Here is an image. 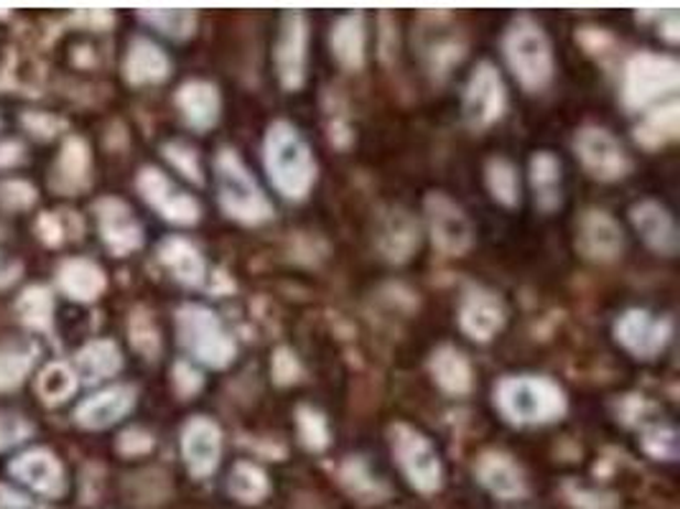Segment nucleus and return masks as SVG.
<instances>
[{
    "instance_id": "6",
    "label": "nucleus",
    "mask_w": 680,
    "mask_h": 509,
    "mask_svg": "<svg viewBox=\"0 0 680 509\" xmlns=\"http://www.w3.org/2000/svg\"><path fill=\"white\" fill-rule=\"evenodd\" d=\"M680 85V64L673 56L640 52L627 62L622 77V100L629 110H645L662 105V97L673 95Z\"/></svg>"
},
{
    "instance_id": "26",
    "label": "nucleus",
    "mask_w": 680,
    "mask_h": 509,
    "mask_svg": "<svg viewBox=\"0 0 680 509\" xmlns=\"http://www.w3.org/2000/svg\"><path fill=\"white\" fill-rule=\"evenodd\" d=\"M332 54L337 56V62L344 69H363L365 67V48H367V34H365V19L359 13L339 15L332 26Z\"/></svg>"
},
{
    "instance_id": "1",
    "label": "nucleus",
    "mask_w": 680,
    "mask_h": 509,
    "mask_svg": "<svg viewBox=\"0 0 680 509\" xmlns=\"http://www.w3.org/2000/svg\"><path fill=\"white\" fill-rule=\"evenodd\" d=\"M263 163L270 184L289 202H303L316 184L314 153L289 120H276L263 143Z\"/></svg>"
},
{
    "instance_id": "51",
    "label": "nucleus",
    "mask_w": 680,
    "mask_h": 509,
    "mask_svg": "<svg viewBox=\"0 0 680 509\" xmlns=\"http://www.w3.org/2000/svg\"><path fill=\"white\" fill-rule=\"evenodd\" d=\"M26 128L31 130L34 136H44V138H52L56 130L62 128V122L56 118H48V115H39V112H31L26 115Z\"/></svg>"
},
{
    "instance_id": "42",
    "label": "nucleus",
    "mask_w": 680,
    "mask_h": 509,
    "mask_svg": "<svg viewBox=\"0 0 680 509\" xmlns=\"http://www.w3.org/2000/svg\"><path fill=\"white\" fill-rule=\"evenodd\" d=\"M643 446L658 462H676L678 458V433L668 423H652L643 431Z\"/></svg>"
},
{
    "instance_id": "22",
    "label": "nucleus",
    "mask_w": 680,
    "mask_h": 509,
    "mask_svg": "<svg viewBox=\"0 0 680 509\" xmlns=\"http://www.w3.org/2000/svg\"><path fill=\"white\" fill-rule=\"evenodd\" d=\"M176 105L184 115L186 126L199 130V133L215 128L219 120V110H223V100H219L217 87L199 79L186 82V85L179 87Z\"/></svg>"
},
{
    "instance_id": "12",
    "label": "nucleus",
    "mask_w": 680,
    "mask_h": 509,
    "mask_svg": "<svg viewBox=\"0 0 680 509\" xmlns=\"http://www.w3.org/2000/svg\"><path fill=\"white\" fill-rule=\"evenodd\" d=\"M425 217H429V229L433 237V245L444 252L458 258L472 248L474 229L469 217L458 207L454 199L446 194H429L425 196Z\"/></svg>"
},
{
    "instance_id": "40",
    "label": "nucleus",
    "mask_w": 680,
    "mask_h": 509,
    "mask_svg": "<svg viewBox=\"0 0 680 509\" xmlns=\"http://www.w3.org/2000/svg\"><path fill=\"white\" fill-rule=\"evenodd\" d=\"M342 481L347 484L352 495L370 499V502H380V497L385 495L380 479L370 472V466H367L363 458H349V462L344 464Z\"/></svg>"
},
{
    "instance_id": "39",
    "label": "nucleus",
    "mask_w": 680,
    "mask_h": 509,
    "mask_svg": "<svg viewBox=\"0 0 680 509\" xmlns=\"http://www.w3.org/2000/svg\"><path fill=\"white\" fill-rule=\"evenodd\" d=\"M423 56H425V64H429V72L433 74V77L444 79L449 69L464 59V44L454 34L441 36V39L431 41V44L425 46Z\"/></svg>"
},
{
    "instance_id": "3",
    "label": "nucleus",
    "mask_w": 680,
    "mask_h": 509,
    "mask_svg": "<svg viewBox=\"0 0 680 509\" xmlns=\"http://www.w3.org/2000/svg\"><path fill=\"white\" fill-rule=\"evenodd\" d=\"M215 178H217V199L229 219L240 225L258 227L270 221L276 215L273 204L268 202L263 188L245 166L240 155L233 148H223L215 159Z\"/></svg>"
},
{
    "instance_id": "4",
    "label": "nucleus",
    "mask_w": 680,
    "mask_h": 509,
    "mask_svg": "<svg viewBox=\"0 0 680 509\" xmlns=\"http://www.w3.org/2000/svg\"><path fill=\"white\" fill-rule=\"evenodd\" d=\"M503 48L505 59L522 89L543 93L551 85L555 72L553 46L538 21H532L530 15H518L507 29Z\"/></svg>"
},
{
    "instance_id": "37",
    "label": "nucleus",
    "mask_w": 680,
    "mask_h": 509,
    "mask_svg": "<svg viewBox=\"0 0 680 509\" xmlns=\"http://www.w3.org/2000/svg\"><path fill=\"white\" fill-rule=\"evenodd\" d=\"M39 396L48 405L67 402L77 392V377L67 365H48L39 377Z\"/></svg>"
},
{
    "instance_id": "7",
    "label": "nucleus",
    "mask_w": 680,
    "mask_h": 509,
    "mask_svg": "<svg viewBox=\"0 0 680 509\" xmlns=\"http://www.w3.org/2000/svg\"><path fill=\"white\" fill-rule=\"evenodd\" d=\"M390 443L398 466L418 491H436L441 487L439 451L421 431H415L413 425L396 423L390 429Z\"/></svg>"
},
{
    "instance_id": "27",
    "label": "nucleus",
    "mask_w": 680,
    "mask_h": 509,
    "mask_svg": "<svg viewBox=\"0 0 680 509\" xmlns=\"http://www.w3.org/2000/svg\"><path fill=\"white\" fill-rule=\"evenodd\" d=\"M431 375L433 382L439 385L441 390L449 392V396H469L474 375L472 365L466 359L464 351H458L456 347H439L431 355Z\"/></svg>"
},
{
    "instance_id": "53",
    "label": "nucleus",
    "mask_w": 680,
    "mask_h": 509,
    "mask_svg": "<svg viewBox=\"0 0 680 509\" xmlns=\"http://www.w3.org/2000/svg\"><path fill=\"white\" fill-rule=\"evenodd\" d=\"M0 509H34L31 502L11 487H0Z\"/></svg>"
},
{
    "instance_id": "33",
    "label": "nucleus",
    "mask_w": 680,
    "mask_h": 509,
    "mask_svg": "<svg viewBox=\"0 0 680 509\" xmlns=\"http://www.w3.org/2000/svg\"><path fill=\"white\" fill-rule=\"evenodd\" d=\"M36 347L29 342H8L0 347V390H13L34 367Z\"/></svg>"
},
{
    "instance_id": "18",
    "label": "nucleus",
    "mask_w": 680,
    "mask_h": 509,
    "mask_svg": "<svg viewBox=\"0 0 680 509\" xmlns=\"http://www.w3.org/2000/svg\"><path fill=\"white\" fill-rule=\"evenodd\" d=\"M629 219L645 245L658 254H666V258H673L678 252V227L676 219L670 212L662 207V204L645 199L637 202L633 209H629Z\"/></svg>"
},
{
    "instance_id": "2",
    "label": "nucleus",
    "mask_w": 680,
    "mask_h": 509,
    "mask_svg": "<svg viewBox=\"0 0 680 509\" xmlns=\"http://www.w3.org/2000/svg\"><path fill=\"white\" fill-rule=\"evenodd\" d=\"M495 405L512 425H546L566 413V392L548 377H503L495 388Z\"/></svg>"
},
{
    "instance_id": "48",
    "label": "nucleus",
    "mask_w": 680,
    "mask_h": 509,
    "mask_svg": "<svg viewBox=\"0 0 680 509\" xmlns=\"http://www.w3.org/2000/svg\"><path fill=\"white\" fill-rule=\"evenodd\" d=\"M299 372L301 367L296 362V355L289 349H278L276 357H273V377L278 385H291L299 380Z\"/></svg>"
},
{
    "instance_id": "35",
    "label": "nucleus",
    "mask_w": 680,
    "mask_h": 509,
    "mask_svg": "<svg viewBox=\"0 0 680 509\" xmlns=\"http://www.w3.org/2000/svg\"><path fill=\"white\" fill-rule=\"evenodd\" d=\"M141 21L176 41L190 39L196 31V13L186 8H149V11H141Z\"/></svg>"
},
{
    "instance_id": "13",
    "label": "nucleus",
    "mask_w": 680,
    "mask_h": 509,
    "mask_svg": "<svg viewBox=\"0 0 680 509\" xmlns=\"http://www.w3.org/2000/svg\"><path fill=\"white\" fill-rule=\"evenodd\" d=\"M138 192H141L143 199L149 202L163 219L174 221V225L190 227L196 225L202 217L199 202H196L192 194L182 192V188L159 169H143L141 174H138Z\"/></svg>"
},
{
    "instance_id": "49",
    "label": "nucleus",
    "mask_w": 680,
    "mask_h": 509,
    "mask_svg": "<svg viewBox=\"0 0 680 509\" xmlns=\"http://www.w3.org/2000/svg\"><path fill=\"white\" fill-rule=\"evenodd\" d=\"M118 448H120V454H126V456L149 454V451L153 448V436L141 429H130L120 436Z\"/></svg>"
},
{
    "instance_id": "8",
    "label": "nucleus",
    "mask_w": 680,
    "mask_h": 509,
    "mask_svg": "<svg viewBox=\"0 0 680 509\" xmlns=\"http://www.w3.org/2000/svg\"><path fill=\"white\" fill-rule=\"evenodd\" d=\"M507 93L495 64L482 62L474 67L469 82L464 87V120L472 130H485L505 115Z\"/></svg>"
},
{
    "instance_id": "31",
    "label": "nucleus",
    "mask_w": 680,
    "mask_h": 509,
    "mask_svg": "<svg viewBox=\"0 0 680 509\" xmlns=\"http://www.w3.org/2000/svg\"><path fill=\"white\" fill-rule=\"evenodd\" d=\"M120 367V349L110 339H95L77 351V369L85 377V382H97L105 380V377L118 375Z\"/></svg>"
},
{
    "instance_id": "17",
    "label": "nucleus",
    "mask_w": 680,
    "mask_h": 509,
    "mask_svg": "<svg viewBox=\"0 0 680 509\" xmlns=\"http://www.w3.org/2000/svg\"><path fill=\"white\" fill-rule=\"evenodd\" d=\"M97 221H100V237L112 254L126 258L143 245V227L138 225L133 212L120 199H102L95 204Z\"/></svg>"
},
{
    "instance_id": "29",
    "label": "nucleus",
    "mask_w": 680,
    "mask_h": 509,
    "mask_svg": "<svg viewBox=\"0 0 680 509\" xmlns=\"http://www.w3.org/2000/svg\"><path fill=\"white\" fill-rule=\"evenodd\" d=\"M561 163L551 151H540L530 161V184L536 192V204L543 212H555L561 207Z\"/></svg>"
},
{
    "instance_id": "32",
    "label": "nucleus",
    "mask_w": 680,
    "mask_h": 509,
    "mask_svg": "<svg viewBox=\"0 0 680 509\" xmlns=\"http://www.w3.org/2000/svg\"><path fill=\"white\" fill-rule=\"evenodd\" d=\"M87 174H89V148L85 141H79V138H69L60 155V163H56L54 186L67 194L79 192V188L87 184Z\"/></svg>"
},
{
    "instance_id": "5",
    "label": "nucleus",
    "mask_w": 680,
    "mask_h": 509,
    "mask_svg": "<svg viewBox=\"0 0 680 509\" xmlns=\"http://www.w3.org/2000/svg\"><path fill=\"white\" fill-rule=\"evenodd\" d=\"M179 344L190 351L196 362L212 369H225L235 362L237 344L215 311L199 303H186L176 311Z\"/></svg>"
},
{
    "instance_id": "38",
    "label": "nucleus",
    "mask_w": 680,
    "mask_h": 509,
    "mask_svg": "<svg viewBox=\"0 0 680 509\" xmlns=\"http://www.w3.org/2000/svg\"><path fill=\"white\" fill-rule=\"evenodd\" d=\"M15 311H19L21 322L31 328H48L52 326V314H54V301L52 293L41 285H31V289L23 291V295L15 303Z\"/></svg>"
},
{
    "instance_id": "44",
    "label": "nucleus",
    "mask_w": 680,
    "mask_h": 509,
    "mask_svg": "<svg viewBox=\"0 0 680 509\" xmlns=\"http://www.w3.org/2000/svg\"><path fill=\"white\" fill-rule=\"evenodd\" d=\"M163 155H166L169 163L179 171V174H184L194 184H204L202 163L194 148H190L186 143H166L163 145Z\"/></svg>"
},
{
    "instance_id": "19",
    "label": "nucleus",
    "mask_w": 680,
    "mask_h": 509,
    "mask_svg": "<svg viewBox=\"0 0 680 509\" xmlns=\"http://www.w3.org/2000/svg\"><path fill=\"white\" fill-rule=\"evenodd\" d=\"M11 472L15 479H21L31 491H36L41 497L56 499L64 495L62 464L56 462L54 454H48V451L36 448L19 456L11 464Z\"/></svg>"
},
{
    "instance_id": "15",
    "label": "nucleus",
    "mask_w": 680,
    "mask_h": 509,
    "mask_svg": "<svg viewBox=\"0 0 680 509\" xmlns=\"http://www.w3.org/2000/svg\"><path fill=\"white\" fill-rule=\"evenodd\" d=\"M182 456L186 469L196 479H207L215 474L223 458V431L207 415H196L182 431Z\"/></svg>"
},
{
    "instance_id": "50",
    "label": "nucleus",
    "mask_w": 680,
    "mask_h": 509,
    "mask_svg": "<svg viewBox=\"0 0 680 509\" xmlns=\"http://www.w3.org/2000/svg\"><path fill=\"white\" fill-rule=\"evenodd\" d=\"M39 237L46 245H60L64 240V227L62 219L56 215H44L39 219Z\"/></svg>"
},
{
    "instance_id": "16",
    "label": "nucleus",
    "mask_w": 680,
    "mask_h": 509,
    "mask_svg": "<svg viewBox=\"0 0 680 509\" xmlns=\"http://www.w3.org/2000/svg\"><path fill=\"white\" fill-rule=\"evenodd\" d=\"M576 248L592 262H612L625 250L619 221L604 209H586L576 227Z\"/></svg>"
},
{
    "instance_id": "11",
    "label": "nucleus",
    "mask_w": 680,
    "mask_h": 509,
    "mask_svg": "<svg viewBox=\"0 0 680 509\" xmlns=\"http://www.w3.org/2000/svg\"><path fill=\"white\" fill-rule=\"evenodd\" d=\"M309 64V21L306 15L293 11L281 19V34L276 41V72L283 89L296 93L306 82Z\"/></svg>"
},
{
    "instance_id": "10",
    "label": "nucleus",
    "mask_w": 680,
    "mask_h": 509,
    "mask_svg": "<svg viewBox=\"0 0 680 509\" xmlns=\"http://www.w3.org/2000/svg\"><path fill=\"white\" fill-rule=\"evenodd\" d=\"M614 336L629 355L650 362L668 347L673 324L666 316H655L645 308H629L614 324Z\"/></svg>"
},
{
    "instance_id": "21",
    "label": "nucleus",
    "mask_w": 680,
    "mask_h": 509,
    "mask_svg": "<svg viewBox=\"0 0 680 509\" xmlns=\"http://www.w3.org/2000/svg\"><path fill=\"white\" fill-rule=\"evenodd\" d=\"M474 474H477L482 487L499 499H518L528 489L520 466L507 454H499V451H489V454L482 456L474 466Z\"/></svg>"
},
{
    "instance_id": "45",
    "label": "nucleus",
    "mask_w": 680,
    "mask_h": 509,
    "mask_svg": "<svg viewBox=\"0 0 680 509\" xmlns=\"http://www.w3.org/2000/svg\"><path fill=\"white\" fill-rule=\"evenodd\" d=\"M34 202H36V188L29 182H19V178H13V182L0 184V207L3 209H11V212L29 209Z\"/></svg>"
},
{
    "instance_id": "36",
    "label": "nucleus",
    "mask_w": 680,
    "mask_h": 509,
    "mask_svg": "<svg viewBox=\"0 0 680 509\" xmlns=\"http://www.w3.org/2000/svg\"><path fill=\"white\" fill-rule=\"evenodd\" d=\"M487 188L495 196V202L505 204V207H515L520 202V178L518 169L507 159H492L485 169Z\"/></svg>"
},
{
    "instance_id": "23",
    "label": "nucleus",
    "mask_w": 680,
    "mask_h": 509,
    "mask_svg": "<svg viewBox=\"0 0 680 509\" xmlns=\"http://www.w3.org/2000/svg\"><path fill=\"white\" fill-rule=\"evenodd\" d=\"M159 260L179 283L199 289L207 281V260H204L199 248L184 240V237H166L159 245Z\"/></svg>"
},
{
    "instance_id": "43",
    "label": "nucleus",
    "mask_w": 680,
    "mask_h": 509,
    "mask_svg": "<svg viewBox=\"0 0 680 509\" xmlns=\"http://www.w3.org/2000/svg\"><path fill=\"white\" fill-rule=\"evenodd\" d=\"M128 332H130V342H133V347L141 351L143 357H149V359L159 357L161 336H159V328L153 326L149 314H141V311H138V314L130 318Z\"/></svg>"
},
{
    "instance_id": "46",
    "label": "nucleus",
    "mask_w": 680,
    "mask_h": 509,
    "mask_svg": "<svg viewBox=\"0 0 680 509\" xmlns=\"http://www.w3.org/2000/svg\"><path fill=\"white\" fill-rule=\"evenodd\" d=\"M31 423L23 415L13 413H0V451L19 446V443L31 436Z\"/></svg>"
},
{
    "instance_id": "24",
    "label": "nucleus",
    "mask_w": 680,
    "mask_h": 509,
    "mask_svg": "<svg viewBox=\"0 0 680 509\" xmlns=\"http://www.w3.org/2000/svg\"><path fill=\"white\" fill-rule=\"evenodd\" d=\"M418 225L406 209H390L378 227V248L390 262H406L418 250Z\"/></svg>"
},
{
    "instance_id": "28",
    "label": "nucleus",
    "mask_w": 680,
    "mask_h": 509,
    "mask_svg": "<svg viewBox=\"0 0 680 509\" xmlns=\"http://www.w3.org/2000/svg\"><path fill=\"white\" fill-rule=\"evenodd\" d=\"M105 285H108V281H105L102 268L93 260L75 258L60 268V289L67 293L72 301H95L97 295L105 291Z\"/></svg>"
},
{
    "instance_id": "14",
    "label": "nucleus",
    "mask_w": 680,
    "mask_h": 509,
    "mask_svg": "<svg viewBox=\"0 0 680 509\" xmlns=\"http://www.w3.org/2000/svg\"><path fill=\"white\" fill-rule=\"evenodd\" d=\"M505 322L507 308L495 291L474 285L464 293L462 306H458V326L469 339L487 344L503 332Z\"/></svg>"
},
{
    "instance_id": "47",
    "label": "nucleus",
    "mask_w": 680,
    "mask_h": 509,
    "mask_svg": "<svg viewBox=\"0 0 680 509\" xmlns=\"http://www.w3.org/2000/svg\"><path fill=\"white\" fill-rule=\"evenodd\" d=\"M204 377L196 367H192L190 362H176L174 365V388L182 398H192L196 392L202 390Z\"/></svg>"
},
{
    "instance_id": "34",
    "label": "nucleus",
    "mask_w": 680,
    "mask_h": 509,
    "mask_svg": "<svg viewBox=\"0 0 680 509\" xmlns=\"http://www.w3.org/2000/svg\"><path fill=\"white\" fill-rule=\"evenodd\" d=\"M227 489L237 502L258 505V502H263L266 495L270 491V481H268V474L260 469V466L250 464V462H240V464H235L233 472H229Z\"/></svg>"
},
{
    "instance_id": "52",
    "label": "nucleus",
    "mask_w": 680,
    "mask_h": 509,
    "mask_svg": "<svg viewBox=\"0 0 680 509\" xmlns=\"http://www.w3.org/2000/svg\"><path fill=\"white\" fill-rule=\"evenodd\" d=\"M658 34L670 41V44H678L680 39V23H678V11H666L660 15V23H658Z\"/></svg>"
},
{
    "instance_id": "30",
    "label": "nucleus",
    "mask_w": 680,
    "mask_h": 509,
    "mask_svg": "<svg viewBox=\"0 0 680 509\" xmlns=\"http://www.w3.org/2000/svg\"><path fill=\"white\" fill-rule=\"evenodd\" d=\"M678 128H680V105L676 100H670L645 115L640 126L635 128V141L652 151V148L676 141Z\"/></svg>"
},
{
    "instance_id": "20",
    "label": "nucleus",
    "mask_w": 680,
    "mask_h": 509,
    "mask_svg": "<svg viewBox=\"0 0 680 509\" xmlns=\"http://www.w3.org/2000/svg\"><path fill=\"white\" fill-rule=\"evenodd\" d=\"M133 405L136 390L128 388V385H115V388L97 392V396L82 402L77 408V423L89 431L110 429L122 415H128Z\"/></svg>"
},
{
    "instance_id": "25",
    "label": "nucleus",
    "mask_w": 680,
    "mask_h": 509,
    "mask_svg": "<svg viewBox=\"0 0 680 509\" xmlns=\"http://www.w3.org/2000/svg\"><path fill=\"white\" fill-rule=\"evenodd\" d=\"M126 79L130 85H159L169 77L171 62L159 44L149 39H133L126 54Z\"/></svg>"
},
{
    "instance_id": "54",
    "label": "nucleus",
    "mask_w": 680,
    "mask_h": 509,
    "mask_svg": "<svg viewBox=\"0 0 680 509\" xmlns=\"http://www.w3.org/2000/svg\"><path fill=\"white\" fill-rule=\"evenodd\" d=\"M23 159V148L19 143H3L0 145V166H13Z\"/></svg>"
},
{
    "instance_id": "55",
    "label": "nucleus",
    "mask_w": 680,
    "mask_h": 509,
    "mask_svg": "<svg viewBox=\"0 0 680 509\" xmlns=\"http://www.w3.org/2000/svg\"><path fill=\"white\" fill-rule=\"evenodd\" d=\"M19 273H21V266H19V262L8 260V258H3V254H0V285L13 283V281H15V275H19Z\"/></svg>"
},
{
    "instance_id": "9",
    "label": "nucleus",
    "mask_w": 680,
    "mask_h": 509,
    "mask_svg": "<svg viewBox=\"0 0 680 509\" xmlns=\"http://www.w3.org/2000/svg\"><path fill=\"white\" fill-rule=\"evenodd\" d=\"M573 151H576L581 166L589 171V176L600 178V182H619L629 174L625 148L606 128H581L573 138Z\"/></svg>"
},
{
    "instance_id": "41",
    "label": "nucleus",
    "mask_w": 680,
    "mask_h": 509,
    "mask_svg": "<svg viewBox=\"0 0 680 509\" xmlns=\"http://www.w3.org/2000/svg\"><path fill=\"white\" fill-rule=\"evenodd\" d=\"M296 425H299V438L309 451H324L332 441V431L326 418L319 410L301 405L296 410Z\"/></svg>"
}]
</instances>
